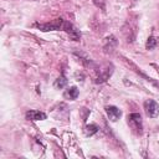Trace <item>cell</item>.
<instances>
[{
  "label": "cell",
  "mask_w": 159,
  "mask_h": 159,
  "mask_svg": "<svg viewBox=\"0 0 159 159\" xmlns=\"http://www.w3.org/2000/svg\"><path fill=\"white\" fill-rule=\"evenodd\" d=\"M93 70H94V72H96V76H94V82L96 83H103V82H106L111 76H112V73H113V66L112 65H104V66H102V67H93Z\"/></svg>",
  "instance_id": "6da1fadb"
},
{
  "label": "cell",
  "mask_w": 159,
  "mask_h": 159,
  "mask_svg": "<svg viewBox=\"0 0 159 159\" xmlns=\"http://www.w3.org/2000/svg\"><path fill=\"white\" fill-rule=\"evenodd\" d=\"M67 25V21L62 20V19H56L51 22H46V24H35V26L41 30V31H55V30H63Z\"/></svg>",
  "instance_id": "7a4b0ae2"
},
{
  "label": "cell",
  "mask_w": 159,
  "mask_h": 159,
  "mask_svg": "<svg viewBox=\"0 0 159 159\" xmlns=\"http://www.w3.org/2000/svg\"><path fill=\"white\" fill-rule=\"evenodd\" d=\"M128 124L129 127L138 134L142 133V117L139 113H132L128 116Z\"/></svg>",
  "instance_id": "3957f363"
},
{
  "label": "cell",
  "mask_w": 159,
  "mask_h": 159,
  "mask_svg": "<svg viewBox=\"0 0 159 159\" xmlns=\"http://www.w3.org/2000/svg\"><path fill=\"white\" fill-rule=\"evenodd\" d=\"M144 111L148 117L155 118L159 116V104L153 99H147L144 102Z\"/></svg>",
  "instance_id": "277c9868"
},
{
  "label": "cell",
  "mask_w": 159,
  "mask_h": 159,
  "mask_svg": "<svg viewBox=\"0 0 159 159\" xmlns=\"http://www.w3.org/2000/svg\"><path fill=\"white\" fill-rule=\"evenodd\" d=\"M135 24H133L132 21H127L123 26V35L127 40V42H132L135 37Z\"/></svg>",
  "instance_id": "5b68a950"
},
{
  "label": "cell",
  "mask_w": 159,
  "mask_h": 159,
  "mask_svg": "<svg viewBox=\"0 0 159 159\" xmlns=\"http://www.w3.org/2000/svg\"><path fill=\"white\" fill-rule=\"evenodd\" d=\"M106 113H107L109 120H112V122L118 120L119 117L122 116V112H120L117 107H114V106H107V107H106Z\"/></svg>",
  "instance_id": "8992f818"
},
{
  "label": "cell",
  "mask_w": 159,
  "mask_h": 159,
  "mask_svg": "<svg viewBox=\"0 0 159 159\" xmlns=\"http://www.w3.org/2000/svg\"><path fill=\"white\" fill-rule=\"evenodd\" d=\"M46 117L47 116L43 112H40V111L31 109V111L26 112V118L29 120H43V119H46Z\"/></svg>",
  "instance_id": "52a82bcc"
},
{
  "label": "cell",
  "mask_w": 159,
  "mask_h": 159,
  "mask_svg": "<svg viewBox=\"0 0 159 159\" xmlns=\"http://www.w3.org/2000/svg\"><path fill=\"white\" fill-rule=\"evenodd\" d=\"M116 46H117V39L114 36H112V35L108 36L106 39V41H104V51L107 53H112L113 50L116 48Z\"/></svg>",
  "instance_id": "ba28073f"
},
{
  "label": "cell",
  "mask_w": 159,
  "mask_h": 159,
  "mask_svg": "<svg viewBox=\"0 0 159 159\" xmlns=\"http://www.w3.org/2000/svg\"><path fill=\"white\" fill-rule=\"evenodd\" d=\"M78 94H80V91H78V88H77L76 86L68 87V88L63 92V97H65L66 99H70V101L76 99V98L78 97Z\"/></svg>",
  "instance_id": "9c48e42d"
},
{
  "label": "cell",
  "mask_w": 159,
  "mask_h": 159,
  "mask_svg": "<svg viewBox=\"0 0 159 159\" xmlns=\"http://www.w3.org/2000/svg\"><path fill=\"white\" fill-rule=\"evenodd\" d=\"M83 132H84V134H86L87 137H91V135H93V134H96V133L98 132V127H97L96 124H87V125L84 127Z\"/></svg>",
  "instance_id": "30bf717a"
},
{
  "label": "cell",
  "mask_w": 159,
  "mask_h": 159,
  "mask_svg": "<svg viewBox=\"0 0 159 159\" xmlns=\"http://www.w3.org/2000/svg\"><path fill=\"white\" fill-rule=\"evenodd\" d=\"M66 84H67V80H66L63 76L58 77V78L55 81V87H56L57 89H61V88H63Z\"/></svg>",
  "instance_id": "8fae6325"
},
{
  "label": "cell",
  "mask_w": 159,
  "mask_h": 159,
  "mask_svg": "<svg viewBox=\"0 0 159 159\" xmlns=\"http://www.w3.org/2000/svg\"><path fill=\"white\" fill-rule=\"evenodd\" d=\"M155 45H157V39H155L154 36H150V37L147 40L145 47H147L148 50H152V48H154V47H155Z\"/></svg>",
  "instance_id": "7c38bea8"
}]
</instances>
